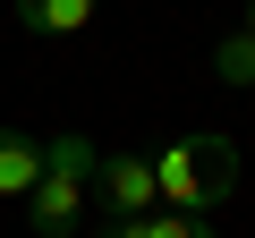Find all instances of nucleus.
<instances>
[{
  "instance_id": "obj_8",
  "label": "nucleus",
  "mask_w": 255,
  "mask_h": 238,
  "mask_svg": "<svg viewBox=\"0 0 255 238\" xmlns=\"http://www.w3.org/2000/svg\"><path fill=\"white\" fill-rule=\"evenodd\" d=\"M247 34H255V0H247Z\"/></svg>"
},
{
  "instance_id": "obj_9",
  "label": "nucleus",
  "mask_w": 255,
  "mask_h": 238,
  "mask_svg": "<svg viewBox=\"0 0 255 238\" xmlns=\"http://www.w3.org/2000/svg\"><path fill=\"white\" fill-rule=\"evenodd\" d=\"M196 238H213V230H204V221H196Z\"/></svg>"
},
{
  "instance_id": "obj_2",
  "label": "nucleus",
  "mask_w": 255,
  "mask_h": 238,
  "mask_svg": "<svg viewBox=\"0 0 255 238\" xmlns=\"http://www.w3.org/2000/svg\"><path fill=\"white\" fill-rule=\"evenodd\" d=\"M94 170H102V153H94V136H51L43 145V187L26 196V221L43 230V238H60V230H77V213H85V187H94Z\"/></svg>"
},
{
  "instance_id": "obj_4",
  "label": "nucleus",
  "mask_w": 255,
  "mask_h": 238,
  "mask_svg": "<svg viewBox=\"0 0 255 238\" xmlns=\"http://www.w3.org/2000/svg\"><path fill=\"white\" fill-rule=\"evenodd\" d=\"M34 187H43V145H34L26 128H0V196L26 204Z\"/></svg>"
},
{
  "instance_id": "obj_6",
  "label": "nucleus",
  "mask_w": 255,
  "mask_h": 238,
  "mask_svg": "<svg viewBox=\"0 0 255 238\" xmlns=\"http://www.w3.org/2000/svg\"><path fill=\"white\" fill-rule=\"evenodd\" d=\"M213 77H221V85H255V34H247V26L213 43Z\"/></svg>"
},
{
  "instance_id": "obj_5",
  "label": "nucleus",
  "mask_w": 255,
  "mask_h": 238,
  "mask_svg": "<svg viewBox=\"0 0 255 238\" xmlns=\"http://www.w3.org/2000/svg\"><path fill=\"white\" fill-rule=\"evenodd\" d=\"M94 17V0H17V26H34V34H77Z\"/></svg>"
},
{
  "instance_id": "obj_7",
  "label": "nucleus",
  "mask_w": 255,
  "mask_h": 238,
  "mask_svg": "<svg viewBox=\"0 0 255 238\" xmlns=\"http://www.w3.org/2000/svg\"><path fill=\"white\" fill-rule=\"evenodd\" d=\"M102 238H196V221L187 213H145V221H111Z\"/></svg>"
},
{
  "instance_id": "obj_1",
  "label": "nucleus",
  "mask_w": 255,
  "mask_h": 238,
  "mask_svg": "<svg viewBox=\"0 0 255 238\" xmlns=\"http://www.w3.org/2000/svg\"><path fill=\"white\" fill-rule=\"evenodd\" d=\"M153 187H162L170 213L204 221V213L238 187V145H230V136H170V145L153 153Z\"/></svg>"
},
{
  "instance_id": "obj_3",
  "label": "nucleus",
  "mask_w": 255,
  "mask_h": 238,
  "mask_svg": "<svg viewBox=\"0 0 255 238\" xmlns=\"http://www.w3.org/2000/svg\"><path fill=\"white\" fill-rule=\"evenodd\" d=\"M94 187H102V213H111V221H145V213L162 204V187H153V153H111V162L94 170Z\"/></svg>"
}]
</instances>
